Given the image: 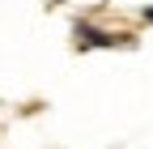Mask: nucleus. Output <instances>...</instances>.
I'll use <instances>...</instances> for the list:
<instances>
[{"instance_id": "obj_1", "label": "nucleus", "mask_w": 153, "mask_h": 149, "mask_svg": "<svg viewBox=\"0 0 153 149\" xmlns=\"http://www.w3.org/2000/svg\"><path fill=\"white\" fill-rule=\"evenodd\" d=\"M145 17H149V22H153V9H145Z\"/></svg>"}]
</instances>
